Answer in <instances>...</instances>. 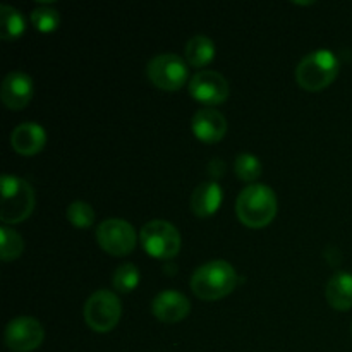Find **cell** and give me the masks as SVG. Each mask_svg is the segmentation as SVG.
Masks as SVG:
<instances>
[{"instance_id": "18", "label": "cell", "mask_w": 352, "mask_h": 352, "mask_svg": "<svg viewBox=\"0 0 352 352\" xmlns=\"http://www.w3.org/2000/svg\"><path fill=\"white\" fill-rule=\"evenodd\" d=\"M24 31V17L16 7L0 6V36L3 40H12L23 34Z\"/></svg>"}, {"instance_id": "12", "label": "cell", "mask_w": 352, "mask_h": 352, "mask_svg": "<svg viewBox=\"0 0 352 352\" xmlns=\"http://www.w3.org/2000/svg\"><path fill=\"white\" fill-rule=\"evenodd\" d=\"M191 129L195 136L203 143H217L226 136L227 120L219 110L206 107L192 116Z\"/></svg>"}, {"instance_id": "17", "label": "cell", "mask_w": 352, "mask_h": 352, "mask_svg": "<svg viewBox=\"0 0 352 352\" xmlns=\"http://www.w3.org/2000/svg\"><path fill=\"white\" fill-rule=\"evenodd\" d=\"M186 57L191 65L203 67L215 57V43L212 41V38L205 36V34H196L186 45Z\"/></svg>"}, {"instance_id": "3", "label": "cell", "mask_w": 352, "mask_h": 352, "mask_svg": "<svg viewBox=\"0 0 352 352\" xmlns=\"http://www.w3.org/2000/svg\"><path fill=\"white\" fill-rule=\"evenodd\" d=\"M339 58L336 54L325 48L311 52L301 58L296 69V79L299 86L308 91H318V89L327 88L330 82L339 74Z\"/></svg>"}, {"instance_id": "6", "label": "cell", "mask_w": 352, "mask_h": 352, "mask_svg": "<svg viewBox=\"0 0 352 352\" xmlns=\"http://www.w3.org/2000/svg\"><path fill=\"white\" fill-rule=\"evenodd\" d=\"M122 306L113 292L102 289L93 292L85 305V320L95 332H110L119 323Z\"/></svg>"}, {"instance_id": "7", "label": "cell", "mask_w": 352, "mask_h": 352, "mask_svg": "<svg viewBox=\"0 0 352 352\" xmlns=\"http://www.w3.org/2000/svg\"><path fill=\"white\" fill-rule=\"evenodd\" d=\"M148 79L155 86L168 91H175L188 81V65L175 54H158L148 62Z\"/></svg>"}, {"instance_id": "11", "label": "cell", "mask_w": 352, "mask_h": 352, "mask_svg": "<svg viewBox=\"0 0 352 352\" xmlns=\"http://www.w3.org/2000/svg\"><path fill=\"white\" fill-rule=\"evenodd\" d=\"M0 96L10 110L24 109L33 98V79L23 71L9 72L2 81Z\"/></svg>"}, {"instance_id": "5", "label": "cell", "mask_w": 352, "mask_h": 352, "mask_svg": "<svg viewBox=\"0 0 352 352\" xmlns=\"http://www.w3.org/2000/svg\"><path fill=\"white\" fill-rule=\"evenodd\" d=\"M140 239L144 251L160 260H170L181 250V234L165 220H151L144 223Z\"/></svg>"}, {"instance_id": "14", "label": "cell", "mask_w": 352, "mask_h": 352, "mask_svg": "<svg viewBox=\"0 0 352 352\" xmlns=\"http://www.w3.org/2000/svg\"><path fill=\"white\" fill-rule=\"evenodd\" d=\"M47 133L36 122H23L10 133V144L19 155H36L43 150Z\"/></svg>"}, {"instance_id": "2", "label": "cell", "mask_w": 352, "mask_h": 352, "mask_svg": "<svg viewBox=\"0 0 352 352\" xmlns=\"http://www.w3.org/2000/svg\"><path fill=\"white\" fill-rule=\"evenodd\" d=\"M241 222L253 229L268 226L277 215V196L265 184H250L241 191L236 203Z\"/></svg>"}, {"instance_id": "21", "label": "cell", "mask_w": 352, "mask_h": 352, "mask_svg": "<svg viewBox=\"0 0 352 352\" xmlns=\"http://www.w3.org/2000/svg\"><path fill=\"white\" fill-rule=\"evenodd\" d=\"M140 284V270L133 263H122L113 274V287L119 292H131Z\"/></svg>"}, {"instance_id": "9", "label": "cell", "mask_w": 352, "mask_h": 352, "mask_svg": "<svg viewBox=\"0 0 352 352\" xmlns=\"http://www.w3.org/2000/svg\"><path fill=\"white\" fill-rule=\"evenodd\" d=\"M45 339L43 325L31 316H17L6 329V344L16 352H30L41 346Z\"/></svg>"}, {"instance_id": "13", "label": "cell", "mask_w": 352, "mask_h": 352, "mask_svg": "<svg viewBox=\"0 0 352 352\" xmlns=\"http://www.w3.org/2000/svg\"><path fill=\"white\" fill-rule=\"evenodd\" d=\"M189 309V299L177 291H162L151 302V313L165 323L181 322L188 316Z\"/></svg>"}, {"instance_id": "15", "label": "cell", "mask_w": 352, "mask_h": 352, "mask_svg": "<svg viewBox=\"0 0 352 352\" xmlns=\"http://www.w3.org/2000/svg\"><path fill=\"white\" fill-rule=\"evenodd\" d=\"M223 199V191L220 184L215 181H205L192 191L191 195V210L196 217H205L213 215L219 210L220 203Z\"/></svg>"}, {"instance_id": "22", "label": "cell", "mask_w": 352, "mask_h": 352, "mask_svg": "<svg viewBox=\"0 0 352 352\" xmlns=\"http://www.w3.org/2000/svg\"><path fill=\"white\" fill-rule=\"evenodd\" d=\"M234 168H236V174L239 175L241 181L246 182H251L254 181V179L260 177L261 170H263V168H261V162L251 153L237 155Z\"/></svg>"}, {"instance_id": "16", "label": "cell", "mask_w": 352, "mask_h": 352, "mask_svg": "<svg viewBox=\"0 0 352 352\" xmlns=\"http://www.w3.org/2000/svg\"><path fill=\"white\" fill-rule=\"evenodd\" d=\"M327 301L332 308L346 311L352 308V274L337 272L327 284Z\"/></svg>"}, {"instance_id": "19", "label": "cell", "mask_w": 352, "mask_h": 352, "mask_svg": "<svg viewBox=\"0 0 352 352\" xmlns=\"http://www.w3.org/2000/svg\"><path fill=\"white\" fill-rule=\"evenodd\" d=\"M0 239H2V248H0V256L3 261H12L21 256L24 250V241L19 234L10 227H0Z\"/></svg>"}, {"instance_id": "23", "label": "cell", "mask_w": 352, "mask_h": 352, "mask_svg": "<svg viewBox=\"0 0 352 352\" xmlns=\"http://www.w3.org/2000/svg\"><path fill=\"white\" fill-rule=\"evenodd\" d=\"M67 220L76 227H81V229H86V227L93 226L95 222V210L89 203L86 201H74L67 206Z\"/></svg>"}, {"instance_id": "1", "label": "cell", "mask_w": 352, "mask_h": 352, "mask_svg": "<svg viewBox=\"0 0 352 352\" xmlns=\"http://www.w3.org/2000/svg\"><path fill=\"white\" fill-rule=\"evenodd\" d=\"M237 274L226 260H212L201 265L191 275V289L199 299L217 301L236 289Z\"/></svg>"}, {"instance_id": "4", "label": "cell", "mask_w": 352, "mask_h": 352, "mask_svg": "<svg viewBox=\"0 0 352 352\" xmlns=\"http://www.w3.org/2000/svg\"><path fill=\"white\" fill-rule=\"evenodd\" d=\"M34 208V192L28 181L17 175H2V210L0 219L3 226L19 223L31 215Z\"/></svg>"}, {"instance_id": "8", "label": "cell", "mask_w": 352, "mask_h": 352, "mask_svg": "<svg viewBox=\"0 0 352 352\" xmlns=\"http://www.w3.org/2000/svg\"><path fill=\"white\" fill-rule=\"evenodd\" d=\"M96 241L107 253L124 256L136 246V230L127 220L107 219L96 227Z\"/></svg>"}, {"instance_id": "20", "label": "cell", "mask_w": 352, "mask_h": 352, "mask_svg": "<svg viewBox=\"0 0 352 352\" xmlns=\"http://www.w3.org/2000/svg\"><path fill=\"white\" fill-rule=\"evenodd\" d=\"M31 21H33L34 28L41 33H50L58 28L60 23V16H58L57 9L48 6H38L36 9H33L31 12Z\"/></svg>"}, {"instance_id": "10", "label": "cell", "mask_w": 352, "mask_h": 352, "mask_svg": "<svg viewBox=\"0 0 352 352\" xmlns=\"http://www.w3.org/2000/svg\"><path fill=\"white\" fill-rule=\"evenodd\" d=\"M189 93L198 102L217 105L229 96V82L217 71H199L189 79Z\"/></svg>"}]
</instances>
